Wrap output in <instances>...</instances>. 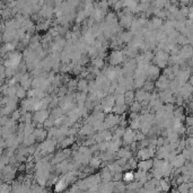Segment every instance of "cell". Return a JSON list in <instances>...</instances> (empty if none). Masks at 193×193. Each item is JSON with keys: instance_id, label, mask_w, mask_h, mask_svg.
<instances>
[{"instance_id": "obj_22", "label": "cell", "mask_w": 193, "mask_h": 193, "mask_svg": "<svg viewBox=\"0 0 193 193\" xmlns=\"http://www.w3.org/2000/svg\"><path fill=\"white\" fill-rule=\"evenodd\" d=\"M27 95V90L22 86H18L17 88V93H16V97L17 98H25Z\"/></svg>"}, {"instance_id": "obj_11", "label": "cell", "mask_w": 193, "mask_h": 193, "mask_svg": "<svg viewBox=\"0 0 193 193\" xmlns=\"http://www.w3.org/2000/svg\"><path fill=\"white\" fill-rule=\"evenodd\" d=\"M67 185H68V182L65 181L62 177H61V178L58 181V183L54 185V193H61L62 191H65Z\"/></svg>"}, {"instance_id": "obj_12", "label": "cell", "mask_w": 193, "mask_h": 193, "mask_svg": "<svg viewBox=\"0 0 193 193\" xmlns=\"http://www.w3.org/2000/svg\"><path fill=\"white\" fill-rule=\"evenodd\" d=\"M124 97H125V105L130 106L133 102H136V92L134 90H128L124 94Z\"/></svg>"}, {"instance_id": "obj_15", "label": "cell", "mask_w": 193, "mask_h": 193, "mask_svg": "<svg viewBox=\"0 0 193 193\" xmlns=\"http://www.w3.org/2000/svg\"><path fill=\"white\" fill-rule=\"evenodd\" d=\"M80 92L82 93H87L89 92V82H87L86 79H82V80H79L78 82V88Z\"/></svg>"}, {"instance_id": "obj_8", "label": "cell", "mask_w": 193, "mask_h": 193, "mask_svg": "<svg viewBox=\"0 0 193 193\" xmlns=\"http://www.w3.org/2000/svg\"><path fill=\"white\" fill-rule=\"evenodd\" d=\"M33 134L35 136L36 140L43 142V141H45V138L48 137V131L44 128H36Z\"/></svg>"}, {"instance_id": "obj_29", "label": "cell", "mask_w": 193, "mask_h": 193, "mask_svg": "<svg viewBox=\"0 0 193 193\" xmlns=\"http://www.w3.org/2000/svg\"><path fill=\"white\" fill-rule=\"evenodd\" d=\"M168 193H178V191H172V192H168Z\"/></svg>"}, {"instance_id": "obj_20", "label": "cell", "mask_w": 193, "mask_h": 193, "mask_svg": "<svg viewBox=\"0 0 193 193\" xmlns=\"http://www.w3.org/2000/svg\"><path fill=\"white\" fill-rule=\"evenodd\" d=\"M73 141H75V139L72 137H68V138H65V140L60 144V147L62 148V149H67V147L68 146H70V145H72L73 144Z\"/></svg>"}, {"instance_id": "obj_24", "label": "cell", "mask_w": 193, "mask_h": 193, "mask_svg": "<svg viewBox=\"0 0 193 193\" xmlns=\"http://www.w3.org/2000/svg\"><path fill=\"white\" fill-rule=\"evenodd\" d=\"M115 104H118V105H125L124 94H115Z\"/></svg>"}, {"instance_id": "obj_3", "label": "cell", "mask_w": 193, "mask_h": 193, "mask_svg": "<svg viewBox=\"0 0 193 193\" xmlns=\"http://www.w3.org/2000/svg\"><path fill=\"white\" fill-rule=\"evenodd\" d=\"M161 69L158 68L157 65H150L149 69H148V80H157L161 77Z\"/></svg>"}, {"instance_id": "obj_17", "label": "cell", "mask_w": 193, "mask_h": 193, "mask_svg": "<svg viewBox=\"0 0 193 193\" xmlns=\"http://www.w3.org/2000/svg\"><path fill=\"white\" fill-rule=\"evenodd\" d=\"M142 105H141V103H139V102H133L132 104L130 105V110H131V113H139V112L142 111Z\"/></svg>"}, {"instance_id": "obj_4", "label": "cell", "mask_w": 193, "mask_h": 193, "mask_svg": "<svg viewBox=\"0 0 193 193\" xmlns=\"http://www.w3.org/2000/svg\"><path fill=\"white\" fill-rule=\"evenodd\" d=\"M122 140H123V144H127L128 146H130L132 142L136 141V131L128 128L125 130V133L123 136V138H122Z\"/></svg>"}, {"instance_id": "obj_10", "label": "cell", "mask_w": 193, "mask_h": 193, "mask_svg": "<svg viewBox=\"0 0 193 193\" xmlns=\"http://www.w3.org/2000/svg\"><path fill=\"white\" fill-rule=\"evenodd\" d=\"M170 187H172V184H170V178H168V177H166V178H162V180L159 181V187H161V190L163 191V192L168 193L170 190Z\"/></svg>"}, {"instance_id": "obj_9", "label": "cell", "mask_w": 193, "mask_h": 193, "mask_svg": "<svg viewBox=\"0 0 193 193\" xmlns=\"http://www.w3.org/2000/svg\"><path fill=\"white\" fill-rule=\"evenodd\" d=\"M116 154H118L119 158H127V159H130V158L133 157L132 151L130 150V147H129V146H128V148H120V150H119Z\"/></svg>"}, {"instance_id": "obj_13", "label": "cell", "mask_w": 193, "mask_h": 193, "mask_svg": "<svg viewBox=\"0 0 193 193\" xmlns=\"http://www.w3.org/2000/svg\"><path fill=\"white\" fill-rule=\"evenodd\" d=\"M134 172L133 170H127V172H124L123 173V182L124 183H132V182H134Z\"/></svg>"}, {"instance_id": "obj_23", "label": "cell", "mask_w": 193, "mask_h": 193, "mask_svg": "<svg viewBox=\"0 0 193 193\" xmlns=\"http://www.w3.org/2000/svg\"><path fill=\"white\" fill-rule=\"evenodd\" d=\"M36 141V138L34 134H31V136H25V139H24V144L26 146H32L34 145V142Z\"/></svg>"}, {"instance_id": "obj_19", "label": "cell", "mask_w": 193, "mask_h": 193, "mask_svg": "<svg viewBox=\"0 0 193 193\" xmlns=\"http://www.w3.org/2000/svg\"><path fill=\"white\" fill-rule=\"evenodd\" d=\"M93 67H95L97 69H101V68H104L105 65H104V59H102L99 57L95 58V59H93Z\"/></svg>"}, {"instance_id": "obj_6", "label": "cell", "mask_w": 193, "mask_h": 193, "mask_svg": "<svg viewBox=\"0 0 193 193\" xmlns=\"http://www.w3.org/2000/svg\"><path fill=\"white\" fill-rule=\"evenodd\" d=\"M172 166L175 168V170H178V168H182V167L187 164V159L184 158V156L182 154L176 155V157L174 158V161L172 162Z\"/></svg>"}, {"instance_id": "obj_7", "label": "cell", "mask_w": 193, "mask_h": 193, "mask_svg": "<svg viewBox=\"0 0 193 193\" xmlns=\"http://www.w3.org/2000/svg\"><path fill=\"white\" fill-rule=\"evenodd\" d=\"M137 158L140 161H148V159H153V156L148 148H144L137 151Z\"/></svg>"}, {"instance_id": "obj_18", "label": "cell", "mask_w": 193, "mask_h": 193, "mask_svg": "<svg viewBox=\"0 0 193 193\" xmlns=\"http://www.w3.org/2000/svg\"><path fill=\"white\" fill-rule=\"evenodd\" d=\"M102 162L103 161L99 157H92V159L89 162V166L92 167L93 170H96V168H98V167L101 166Z\"/></svg>"}, {"instance_id": "obj_16", "label": "cell", "mask_w": 193, "mask_h": 193, "mask_svg": "<svg viewBox=\"0 0 193 193\" xmlns=\"http://www.w3.org/2000/svg\"><path fill=\"white\" fill-rule=\"evenodd\" d=\"M155 88H156V82H154L153 80H147V82H145L144 88L142 89H144L145 92L150 93V92H153Z\"/></svg>"}, {"instance_id": "obj_21", "label": "cell", "mask_w": 193, "mask_h": 193, "mask_svg": "<svg viewBox=\"0 0 193 193\" xmlns=\"http://www.w3.org/2000/svg\"><path fill=\"white\" fill-rule=\"evenodd\" d=\"M190 189H191V187L189 183H183V184H181V185L177 187V191H178V193H189Z\"/></svg>"}, {"instance_id": "obj_26", "label": "cell", "mask_w": 193, "mask_h": 193, "mask_svg": "<svg viewBox=\"0 0 193 193\" xmlns=\"http://www.w3.org/2000/svg\"><path fill=\"white\" fill-rule=\"evenodd\" d=\"M23 114H22V112L19 110H16V111L13 112V114H11V120L14 122H17V121H20V119H22Z\"/></svg>"}, {"instance_id": "obj_2", "label": "cell", "mask_w": 193, "mask_h": 193, "mask_svg": "<svg viewBox=\"0 0 193 193\" xmlns=\"http://www.w3.org/2000/svg\"><path fill=\"white\" fill-rule=\"evenodd\" d=\"M50 116H51V113H50L49 111H46V110L35 112L34 115H33V122H34V123H37V124H44V122H45Z\"/></svg>"}, {"instance_id": "obj_1", "label": "cell", "mask_w": 193, "mask_h": 193, "mask_svg": "<svg viewBox=\"0 0 193 193\" xmlns=\"http://www.w3.org/2000/svg\"><path fill=\"white\" fill-rule=\"evenodd\" d=\"M124 54L122 51H118V50H114L112 51L110 57H108V62L111 65V67H114V65H119L120 63L123 62L124 60Z\"/></svg>"}, {"instance_id": "obj_14", "label": "cell", "mask_w": 193, "mask_h": 193, "mask_svg": "<svg viewBox=\"0 0 193 193\" xmlns=\"http://www.w3.org/2000/svg\"><path fill=\"white\" fill-rule=\"evenodd\" d=\"M125 107H127V105H118L115 104L113 106V110H112V113L113 114H116V115H123L125 113Z\"/></svg>"}, {"instance_id": "obj_5", "label": "cell", "mask_w": 193, "mask_h": 193, "mask_svg": "<svg viewBox=\"0 0 193 193\" xmlns=\"http://www.w3.org/2000/svg\"><path fill=\"white\" fill-rule=\"evenodd\" d=\"M154 168V161L153 159H148V161H140L138 163V170H142L148 173L149 170H151Z\"/></svg>"}, {"instance_id": "obj_28", "label": "cell", "mask_w": 193, "mask_h": 193, "mask_svg": "<svg viewBox=\"0 0 193 193\" xmlns=\"http://www.w3.org/2000/svg\"><path fill=\"white\" fill-rule=\"evenodd\" d=\"M189 82H190V85L193 87V73H192V75H191L190 79H189Z\"/></svg>"}, {"instance_id": "obj_25", "label": "cell", "mask_w": 193, "mask_h": 193, "mask_svg": "<svg viewBox=\"0 0 193 193\" xmlns=\"http://www.w3.org/2000/svg\"><path fill=\"white\" fill-rule=\"evenodd\" d=\"M67 87H68L69 92H71V90H75L76 88H78V82H77L76 79H70V82H68Z\"/></svg>"}, {"instance_id": "obj_27", "label": "cell", "mask_w": 193, "mask_h": 193, "mask_svg": "<svg viewBox=\"0 0 193 193\" xmlns=\"http://www.w3.org/2000/svg\"><path fill=\"white\" fill-rule=\"evenodd\" d=\"M121 180H123V174L122 173L113 174V181H114V182H121Z\"/></svg>"}]
</instances>
